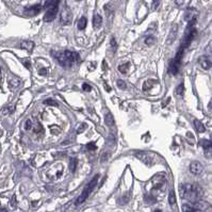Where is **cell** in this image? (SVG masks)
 Wrapping results in <instances>:
<instances>
[{
	"instance_id": "6da1fadb",
	"label": "cell",
	"mask_w": 212,
	"mask_h": 212,
	"mask_svg": "<svg viewBox=\"0 0 212 212\" xmlns=\"http://www.w3.org/2000/svg\"><path fill=\"white\" fill-rule=\"evenodd\" d=\"M179 193L182 198L194 204L201 201V197L203 195V191H201V188L197 184L193 183H186L180 186Z\"/></svg>"
},
{
	"instance_id": "7a4b0ae2",
	"label": "cell",
	"mask_w": 212,
	"mask_h": 212,
	"mask_svg": "<svg viewBox=\"0 0 212 212\" xmlns=\"http://www.w3.org/2000/svg\"><path fill=\"white\" fill-rule=\"evenodd\" d=\"M54 58L58 60L60 65H62L63 67H70L78 59V54L77 52L66 50V51L54 54Z\"/></svg>"
},
{
	"instance_id": "3957f363",
	"label": "cell",
	"mask_w": 212,
	"mask_h": 212,
	"mask_svg": "<svg viewBox=\"0 0 212 212\" xmlns=\"http://www.w3.org/2000/svg\"><path fill=\"white\" fill-rule=\"evenodd\" d=\"M137 158L140 159L143 163H145L146 165L150 166L152 164H155L157 162V156L152 152H139L135 154Z\"/></svg>"
},
{
	"instance_id": "277c9868",
	"label": "cell",
	"mask_w": 212,
	"mask_h": 212,
	"mask_svg": "<svg viewBox=\"0 0 212 212\" xmlns=\"http://www.w3.org/2000/svg\"><path fill=\"white\" fill-rule=\"evenodd\" d=\"M60 20H61V23L64 25V26H68L70 25L72 21V13L70 11V9L65 5V7L62 9L61 11V15H60Z\"/></svg>"
},
{
	"instance_id": "5b68a950",
	"label": "cell",
	"mask_w": 212,
	"mask_h": 212,
	"mask_svg": "<svg viewBox=\"0 0 212 212\" xmlns=\"http://www.w3.org/2000/svg\"><path fill=\"white\" fill-rule=\"evenodd\" d=\"M58 10H59V5H54L52 7H50L48 10L46 11L44 15V21L45 23H50L57 16V13H58Z\"/></svg>"
},
{
	"instance_id": "8992f818",
	"label": "cell",
	"mask_w": 212,
	"mask_h": 212,
	"mask_svg": "<svg viewBox=\"0 0 212 212\" xmlns=\"http://www.w3.org/2000/svg\"><path fill=\"white\" fill-rule=\"evenodd\" d=\"M196 18H197V11L195 9H188L184 13V20L189 23H192V21H196Z\"/></svg>"
},
{
	"instance_id": "52a82bcc",
	"label": "cell",
	"mask_w": 212,
	"mask_h": 212,
	"mask_svg": "<svg viewBox=\"0 0 212 212\" xmlns=\"http://www.w3.org/2000/svg\"><path fill=\"white\" fill-rule=\"evenodd\" d=\"M203 165H201L198 161H193L191 164H190V172L193 174V175H201L203 173Z\"/></svg>"
},
{
	"instance_id": "ba28073f",
	"label": "cell",
	"mask_w": 212,
	"mask_h": 212,
	"mask_svg": "<svg viewBox=\"0 0 212 212\" xmlns=\"http://www.w3.org/2000/svg\"><path fill=\"white\" fill-rule=\"evenodd\" d=\"M198 63H199V65L206 70L210 69V68L212 67V61L206 56H203L198 59Z\"/></svg>"
},
{
	"instance_id": "9c48e42d",
	"label": "cell",
	"mask_w": 212,
	"mask_h": 212,
	"mask_svg": "<svg viewBox=\"0 0 212 212\" xmlns=\"http://www.w3.org/2000/svg\"><path fill=\"white\" fill-rule=\"evenodd\" d=\"M152 183H154L155 188L160 189L161 186H163L165 184V177L163 175H157L156 177H154L152 179Z\"/></svg>"
},
{
	"instance_id": "30bf717a",
	"label": "cell",
	"mask_w": 212,
	"mask_h": 212,
	"mask_svg": "<svg viewBox=\"0 0 212 212\" xmlns=\"http://www.w3.org/2000/svg\"><path fill=\"white\" fill-rule=\"evenodd\" d=\"M41 9H42V5H33V7L28 8V9L25 11V13H26L28 16H34V15H36V14H38V13H40Z\"/></svg>"
},
{
	"instance_id": "8fae6325",
	"label": "cell",
	"mask_w": 212,
	"mask_h": 212,
	"mask_svg": "<svg viewBox=\"0 0 212 212\" xmlns=\"http://www.w3.org/2000/svg\"><path fill=\"white\" fill-rule=\"evenodd\" d=\"M201 146L205 149L206 154L209 156V155H212V141H208V140H203L201 143Z\"/></svg>"
},
{
	"instance_id": "7c38bea8",
	"label": "cell",
	"mask_w": 212,
	"mask_h": 212,
	"mask_svg": "<svg viewBox=\"0 0 212 212\" xmlns=\"http://www.w3.org/2000/svg\"><path fill=\"white\" fill-rule=\"evenodd\" d=\"M90 193H91V192L89 191V189H88V188H85V189L83 190V192H82V193L80 194L79 197H78L77 203H76V205H81V204H83L84 201H86V198L89 197Z\"/></svg>"
},
{
	"instance_id": "4fadbf2b",
	"label": "cell",
	"mask_w": 212,
	"mask_h": 212,
	"mask_svg": "<svg viewBox=\"0 0 212 212\" xmlns=\"http://www.w3.org/2000/svg\"><path fill=\"white\" fill-rule=\"evenodd\" d=\"M179 67L180 65L179 64H177L174 60H172L170 62V65H168V72H170V74L174 75V76H176V75L178 74V70H179Z\"/></svg>"
},
{
	"instance_id": "5bb4252c",
	"label": "cell",
	"mask_w": 212,
	"mask_h": 212,
	"mask_svg": "<svg viewBox=\"0 0 212 212\" xmlns=\"http://www.w3.org/2000/svg\"><path fill=\"white\" fill-rule=\"evenodd\" d=\"M20 48L25 49L28 52H31L34 48V43L32 41H23L20 43Z\"/></svg>"
},
{
	"instance_id": "9a60e30c",
	"label": "cell",
	"mask_w": 212,
	"mask_h": 212,
	"mask_svg": "<svg viewBox=\"0 0 212 212\" xmlns=\"http://www.w3.org/2000/svg\"><path fill=\"white\" fill-rule=\"evenodd\" d=\"M177 30H178L177 25H174V26H173V28H172V30H171V32H170V35H168V38H167V44L168 45L172 44V43L174 42V40L176 38Z\"/></svg>"
},
{
	"instance_id": "2e32d148",
	"label": "cell",
	"mask_w": 212,
	"mask_h": 212,
	"mask_svg": "<svg viewBox=\"0 0 212 212\" xmlns=\"http://www.w3.org/2000/svg\"><path fill=\"white\" fill-rule=\"evenodd\" d=\"M101 25H103V17L100 14H95L93 18V26L95 29L100 28Z\"/></svg>"
},
{
	"instance_id": "e0dca14e",
	"label": "cell",
	"mask_w": 212,
	"mask_h": 212,
	"mask_svg": "<svg viewBox=\"0 0 212 212\" xmlns=\"http://www.w3.org/2000/svg\"><path fill=\"white\" fill-rule=\"evenodd\" d=\"M194 126H195V129L197 130V132L203 133L206 131V127L204 126V124L201 121H198V119H194Z\"/></svg>"
},
{
	"instance_id": "ac0fdd59",
	"label": "cell",
	"mask_w": 212,
	"mask_h": 212,
	"mask_svg": "<svg viewBox=\"0 0 212 212\" xmlns=\"http://www.w3.org/2000/svg\"><path fill=\"white\" fill-rule=\"evenodd\" d=\"M19 83H20V80L18 79V78L16 77H13L11 78V79L9 80V86L10 89H16V88H18L19 86Z\"/></svg>"
},
{
	"instance_id": "d6986e66",
	"label": "cell",
	"mask_w": 212,
	"mask_h": 212,
	"mask_svg": "<svg viewBox=\"0 0 212 212\" xmlns=\"http://www.w3.org/2000/svg\"><path fill=\"white\" fill-rule=\"evenodd\" d=\"M105 121L108 126H113L114 125V117L111 114V112H108L105 115Z\"/></svg>"
},
{
	"instance_id": "ffe728a7",
	"label": "cell",
	"mask_w": 212,
	"mask_h": 212,
	"mask_svg": "<svg viewBox=\"0 0 212 212\" xmlns=\"http://www.w3.org/2000/svg\"><path fill=\"white\" fill-rule=\"evenodd\" d=\"M86 25H88V20H86L85 17H81V18L78 20L77 23V27L79 30H84L86 27Z\"/></svg>"
},
{
	"instance_id": "44dd1931",
	"label": "cell",
	"mask_w": 212,
	"mask_h": 212,
	"mask_svg": "<svg viewBox=\"0 0 212 212\" xmlns=\"http://www.w3.org/2000/svg\"><path fill=\"white\" fill-rule=\"evenodd\" d=\"M109 49H110V51H111L112 54H114V52L116 51V49H117V43H116V41H115L114 37H112L111 41H110Z\"/></svg>"
},
{
	"instance_id": "7402d4cb",
	"label": "cell",
	"mask_w": 212,
	"mask_h": 212,
	"mask_svg": "<svg viewBox=\"0 0 212 212\" xmlns=\"http://www.w3.org/2000/svg\"><path fill=\"white\" fill-rule=\"evenodd\" d=\"M129 63L128 62H126V63H123L121 64V65L118 66V70L121 74H127L128 72V69H129Z\"/></svg>"
},
{
	"instance_id": "603a6c76",
	"label": "cell",
	"mask_w": 212,
	"mask_h": 212,
	"mask_svg": "<svg viewBox=\"0 0 212 212\" xmlns=\"http://www.w3.org/2000/svg\"><path fill=\"white\" fill-rule=\"evenodd\" d=\"M77 163H78L77 159H70V161H69V170H70V172L74 173L75 171H76V167H77Z\"/></svg>"
},
{
	"instance_id": "cb8c5ba5",
	"label": "cell",
	"mask_w": 212,
	"mask_h": 212,
	"mask_svg": "<svg viewBox=\"0 0 212 212\" xmlns=\"http://www.w3.org/2000/svg\"><path fill=\"white\" fill-rule=\"evenodd\" d=\"M152 83H155L154 80H147V81L144 83V85H143V91L146 92V91H148L149 89H152Z\"/></svg>"
},
{
	"instance_id": "d4e9b609",
	"label": "cell",
	"mask_w": 212,
	"mask_h": 212,
	"mask_svg": "<svg viewBox=\"0 0 212 212\" xmlns=\"http://www.w3.org/2000/svg\"><path fill=\"white\" fill-rule=\"evenodd\" d=\"M176 94H177L179 97H182L184 94V86L183 84H179V85L177 86V89H176Z\"/></svg>"
},
{
	"instance_id": "484cf974",
	"label": "cell",
	"mask_w": 212,
	"mask_h": 212,
	"mask_svg": "<svg viewBox=\"0 0 212 212\" xmlns=\"http://www.w3.org/2000/svg\"><path fill=\"white\" fill-rule=\"evenodd\" d=\"M168 203H170L171 206L175 205L176 204V197H175V194H174V192L173 191H171L170 195H168Z\"/></svg>"
},
{
	"instance_id": "4316f807",
	"label": "cell",
	"mask_w": 212,
	"mask_h": 212,
	"mask_svg": "<svg viewBox=\"0 0 212 212\" xmlns=\"http://www.w3.org/2000/svg\"><path fill=\"white\" fill-rule=\"evenodd\" d=\"M155 43H156V38H155L154 36H152V35L146 37V40H145V44L148 45V46H152V45H154Z\"/></svg>"
},
{
	"instance_id": "83f0119b",
	"label": "cell",
	"mask_w": 212,
	"mask_h": 212,
	"mask_svg": "<svg viewBox=\"0 0 212 212\" xmlns=\"http://www.w3.org/2000/svg\"><path fill=\"white\" fill-rule=\"evenodd\" d=\"M117 86H118V89H121V90H125L127 88V84H126V82L124 81V80H117Z\"/></svg>"
},
{
	"instance_id": "f1b7e54d",
	"label": "cell",
	"mask_w": 212,
	"mask_h": 212,
	"mask_svg": "<svg viewBox=\"0 0 212 212\" xmlns=\"http://www.w3.org/2000/svg\"><path fill=\"white\" fill-rule=\"evenodd\" d=\"M44 103L45 105H47V106H58V103H57V101H54V99H47V100H45L44 101Z\"/></svg>"
},
{
	"instance_id": "f546056e",
	"label": "cell",
	"mask_w": 212,
	"mask_h": 212,
	"mask_svg": "<svg viewBox=\"0 0 212 212\" xmlns=\"http://www.w3.org/2000/svg\"><path fill=\"white\" fill-rule=\"evenodd\" d=\"M82 90H83L84 92H91L92 91V86L90 85V84H88V83H83L82 84Z\"/></svg>"
},
{
	"instance_id": "4dcf8cb0",
	"label": "cell",
	"mask_w": 212,
	"mask_h": 212,
	"mask_svg": "<svg viewBox=\"0 0 212 212\" xmlns=\"http://www.w3.org/2000/svg\"><path fill=\"white\" fill-rule=\"evenodd\" d=\"M109 158H110L109 154H108V152H103V156H101V162L105 163V162H107V161L109 160Z\"/></svg>"
},
{
	"instance_id": "1f68e13d",
	"label": "cell",
	"mask_w": 212,
	"mask_h": 212,
	"mask_svg": "<svg viewBox=\"0 0 212 212\" xmlns=\"http://www.w3.org/2000/svg\"><path fill=\"white\" fill-rule=\"evenodd\" d=\"M86 147H88V149H90V150H96V149H97V147H96V145L94 142L89 143V144L86 145Z\"/></svg>"
},
{
	"instance_id": "d6a6232c",
	"label": "cell",
	"mask_w": 212,
	"mask_h": 212,
	"mask_svg": "<svg viewBox=\"0 0 212 212\" xmlns=\"http://www.w3.org/2000/svg\"><path fill=\"white\" fill-rule=\"evenodd\" d=\"M32 127H33V121L31 119H28L26 123V129L27 130H30V129H32Z\"/></svg>"
},
{
	"instance_id": "836d02e7",
	"label": "cell",
	"mask_w": 212,
	"mask_h": 212,
	"mask_svg": "<svg viewBox=\"0 0 212 212\" xmlns=\"http://www.w3.org/2000/svg\"><path fill=\"white\" fill-rule=\"evenodd\" d=\"M159 2H160V0H152V9L154 10H157V8L159 7Z\"/></svg>"
},
{
	"instance_id": "e575fe53",
	"label": "cell",
	"mask_w": 212,
	"mask_h": 212,
	"mask_svg": "<svg viewBox=\"0 0 212 212\" xmlns=\"http://www.w3.org/2000/svg\"><path fill=\"white\" fill-rule=\"evenodd\" d=\"M38 74H40L41 76H46V75H47V69H46V68H41V69H38Z\"/></svg>"
},
{
	"instance_id": "d590c367",
	"label": "cell",
	"mask_w": 212,
	"mask_h": 212,
	"mask_svg": "<svg viewBox=\"0 0 212 212\" xmlns=\"http://www.w3.org/2000/svg\"><path fill=\"white\" fill-rule=\"evenodd\" d=\"M206 51L211 52V54H212V42H210V43H209V45H208L207 48H206Z\"/></svg>"
},
{
	"instance_id": "8d00e7d4",
	"label": "cell",
	"mask_w": 212,
	"mask_h": 212,
	"mask_svg": "<svg viewBox=\"0 0 212 212\" xmlns=\"http://www.w3.org/2000/svg\"><path fill=\"white\" fill-rule=\"evenodd\" d=\"M23 64H25V66H26L28 69H30L31 68V65H30V62H29L28 60H23Z\"/></svg>"
},
{
	"instance_id": "74e56055",
	"label": "cell",
	"mask_w": 212,
	"mask_h": 212,
	"mask_svg": "<svg viewBox=\"0 0 212 212\" xmlns=\"http://www.w3.org/2000/svg\"><path fill=\"white\" fill-rule=\"evenodd\" d=\"M106 91H108V92L111 91V88H110L109 85H107V84H106Z\"/></svg>"
},
{
	"instance_id": "f35d334b",
	"label": "cell",
	"mask_w": 212,
	"mask_h": 212,
	"mask_svg": "<svg viewBox=\"0 0 212 212\" xmlns=\"http://www.w3.org/2000/svg\"><path fill=\"white\" fill-rule=\"evenodd\" d=\"M1 79H2V72H1V68H0V82H1Z\"/></svg>"
},
{
	"instance_id": "ab89813d",
	"label": "cell",
	"mask_w": 212,
	"mask_h": 212,
	"mask_svg": "<svg viewBox=\"0 0 212 212\" xmlns=\"http://www.w3.org/2000/svg\"><path fill=\"white\" fill-rule=\"evenodd\" d=\"M152 212H162V211H161L160 209H156V210H154Z\"/></svg>"
},
{
	"instance_id": "60d3db41",
	"label": "cell",
	"mask_w": 212,
	"mask_h": 212,
	"mask_svg": "<svg viewBox=\"0 0 212 212\" xmlns=\"http://www.w3.org/2000/svg\"><path fill=\"white\" fill-rule=\"evenodd\" d=\"M209 108H212V100H211V103H210V105H209Z\"/></svg>"
},
{
	"instance_id": "b9f144b4",
	"label": "cell",
	"mask_w": 212,
	"mask_h": 212,
	"mask_svg": "<svg viewBox=\"0 0 212 212\" xmlns=\"http://www.w3.org/2000/svg\"><path fill=\"white\" fill-rule=\"evenodd\" d=\"M77 1H80V0H77Z\"/></svg>"
}]
</instances>
